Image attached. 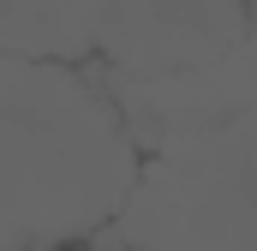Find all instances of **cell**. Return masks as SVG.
<instances>
[{"label": "cell", "mask_w": 257, "mask_h": 251, "mask_svg": "<svg viewBox=\"0 0 257 251\" xmlns=\"http://www.w3.org/2000/svg\"><path fill=\"white\" fill-rule=\"evenodd\" d=\"M132 138L156 150L120 209L126 251H257V24L203 72L120 84Z\"/></svg>", "instance_id": "6da1fadb"}, {"label": "cell", "mask_w": 257, "mask_h": 251, "mask_svg": "<svg viewBox=\"0 0 257 251\" xmlns=\"http://www.w3.org/2000/svg\"><path fill=\"white\" fill-rule=\"evenodd\" d=\"M138 174V138L108 90L72 66L0 54V251L120 221Z\"/></svg>", "instance_id": "7a4b0ae2"}, {"label": "cell", "mask_w": 257, "mask_h": 251, "mask_svg": "<svg viewBox=\"0 0 257 251\" xmlns=\"http://www.w3.org/2000/svg\"><path fill=\"white\" fill-rule=\"evenodd\" d=\"M239 0H0V54L96 60L120 84H162L215 66L245 36Z\"/></svg>", "instance_id": "3957f363"}]
</instances>
